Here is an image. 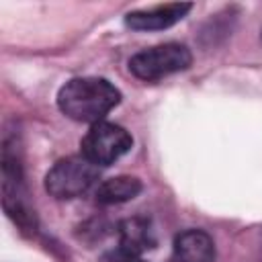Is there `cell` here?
<instances>
[{"label":"cell","instance_id":"6","mask_svg":"<svg viewBox=\"0 0 262 262\" xmlns=\"http://www.w3.org/2000/svg\"><path fill=\"white\" fill-rule=\"evenodd\" d=\"M215 242L203 229H184L174 237L172 262H213Z\"/></svg>","mask_w":262,"mask_h":262},{"label":"cell","instance_id":"9","mask_svg":"<svg viewBox=\"0 0 262 262\" xmlns=\"http://www.w3.org/2000/svg\"><path fill=\"white\" fill-rule=\"evenodd\" d=\"M102 262H145V260H141V256H135V254H129V252H123L121 248H117V250L104 254Z\"/></svg>","mask_w":262,"mask_h":262},{"label":"cell","instance_id":"3","mask_svg":"<svg viewBox=\"0 0 262 262\" xmlns=\"http://www.w3.org/2000/svg\"><path fill=\"white\" fill-rule=\"evenodd\" d=\"M98 178V166L88 162L82 154L80 156H68L57 160L49 172L45 174V190L59 199H76L96 182Z\"/></svg>","mask_w":262,"mask_h":262},{"label":"cell","instance_id":"4","mask_svg":"<svg viewBox=\"0 0 262 262\" xmlns=\"http://www.w3.org/2000/svg\"><path fill=\"white\" fill-rule=\"evenodd\" d=\"M131 145H133V137L125 127L108 121H100L86 131V135L82 137L80 149L88 162L100 168V166L115 164L119 158H123L131 149Z\"/></svg>","mask_w":262,"mask_h":262},{"label":"cell","instance_id":"2","mask_svg":"<svg viewBox=\"0 0 262 262\" xmlns=\"http://www.w3.org/2000/svg\"><path fill=\"white\" fill-rule=\"evenodd\" d=\"M192 63V55L182 43H162L137 51L129 59V72L145 82L162 80L170 74L184 72Z\"/></svg>","mask_w":262,"mask_h":262},{"label":"cell","instance_id":"5","mask_svg":"<svg viewBox=\"0 0 262 262\" xmlns=\"http://www.w3.org/2000/svg\"><path fill=\"white\" fill-rule=\"evenodd\" d=\"M190 8L192 4L188 2H172L147 10H131L125 14V25L133 31H164L180 23L190 12Z\"/></svg>","mask_w":262,"mask_h":262},{"label":"cell","instance_id":"1","mask_svg":"<svg viewBox=\"0 0 262 262\" xmlns=\"http://www.w3.org/2000/svg\"><path fill=\"white\" fill-rule=\"evenodd\" d=\"M121 102V92L106 78H72L57 92L59 111L78 123H100Z\"/></svg>","mask_w":262,"mask_h":262},{"label":"cell","instance_id":"8","mask_svg":"<svg viewBox=\"0 0 262 262\" xmlns=\"http://www.w3.org/2000/svg\"><path fill=\"white\" fill-rule=\"evenodd\" d=\"M143 184L139 178L135 176H113L108 180H104L98 188H96V203L100 205H119V203H127L131 199H135L141 192Z\"/></svg>","mask_w":262,"mask_h":262},{"label":"cell","instance_id":"7","mask_svg":"<svg viewBox=\"0 0 262 262\" xmlns=\"http://www.w3.org/2000/svg\"><path fill=\"white\" fill-rule=\"evenodd\" d=\"M156 231L145 217H129L119 223V248L123 252L141 256L143 252L156 248Z\"/></svg>","mask_w":262,"mask_h":262}]
</instances>
